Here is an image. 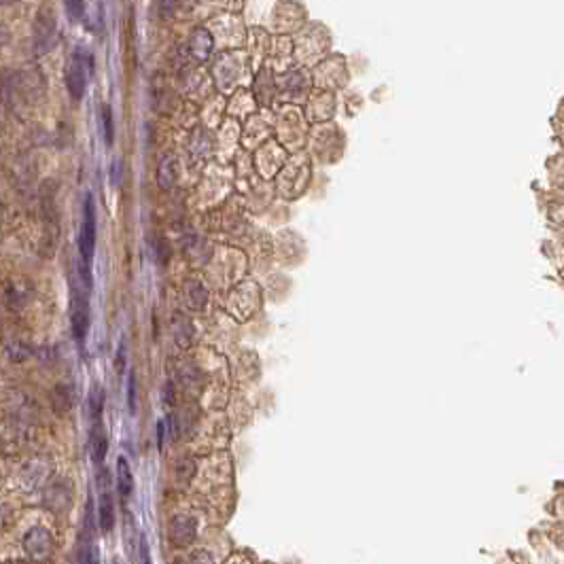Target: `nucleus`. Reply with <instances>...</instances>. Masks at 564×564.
<instances>
[{
	"instance_id": "obj_15",
	"label": "nucleus",
	"mask_w": 564,
	"mask_h": 564,
	"mask_svg": "<svg viewBox=\"0 0 564 564\" xmlns=\"http://www.w3.org/2000/svg\"><path fill=\"white\" fill-rule=\"evenodd\" d=\"M174 337H176V343L180 348H189L191 346V337H193V331H191V324L187 318H182L180 314L174 316Z\"/></svg>"
},
{
	"instance_id": "obj_5",
	"label": "nucleus",
	"mask_w": 564,
	"mask_h": 564,
	"mask_svg": "<svg viewBox=\"0 0 564 564\" xmlns=\"http://www.w3.org/2000/svg\"><path fill=\"white\" fill-rule=\"evenodd\" d=\"M87 64L83 59L81 53H74L72 59H70V66H68V72H66V87H68V93L72 100H81L83 93H85V87H87Z\"/></svg>"
},
{
	"instance_id": "obj_21",
	"label": "nucleus",
	"mask_w": 564,
	"mask_h": 564,
	"mask_svg": "<svg viewBox=\"0 0 564 564\" xmlns=\"http://www.w3.org/2000/svg\"><path fill=\"white\" fill-rule=\"evenodd\" d=\"M6 352H8V358H11V360H23V358L30 354V350H28V348H23L21 343H15V346H11Z\"/></svg>"
},
{
	"instance_id": "obj_26",
	"label": "nucleus",
	"mask_w": 564,
	"mask_h": 564,
	"mask_svg": "<svg viewBox=\"0 0 564 564\" xmlns=\"http://www.w3.org/2000/svg\"><path fill=\"white\" fill-rule=\"evenodd\" d=\"M4 524H6V511H4V507L0 505V528H4Z\"/></svg>"
},
{
	"instance_id": "obj_22",
	"label": "nucleus",
	"mask_w": 564,
	"mask_h": 564,
	"mask_svg": "<svg viewBox=\"0 0 564 564\" xmlns=\"http://www.w3.org/2000/svg\"><path fill=\"white\" fill-rule=\"evenodd\" d=\"M189 564H214V562L208 551H193L189 558Z\"/></svg>"
},
{
	"instance_id": "obj_20",
	"label": "nucleus",
	"mask_w": 564,
	"mask_h": 564,
	"mask_svg": "<svg viewBox=\"0 0 564 564\" xmlns=\"http://www.w3.org/2000/svg\"><path fill=\"white\" fill-rule=\"evenodd\" d=\"M81 564H100V549L93 543H87L81 556Z\"/></svg>"
},
{
	"instance_id": "obj_25",
	"label": "nucleus",
	"mask_w": 564,
	"mask_h": 564,
	"mask_svg": "<svg viewBox=\"0 0 564 564\" xmlns=\"http://www.w3.org/2000/svg\"><path fill=\"white\" fill-rule=\"evenodd\" d=\"M123 365H125V343H121V348H119V352H117V360H114L117 371H121Z\"/></svg>"
},
{
	"instance_id": "obj_1",
	"label": "nucleus",
	"mask_w": 564,
	"mask_h": 564,
	"mask_svg": "<svg viewBox=\"0 0 564 564\" xmlns=\"http://www.w3.org/2000/svg\"><path fill=\"white\" fill-rule=\"evenodd\" d=\"M93 250H95V206H93V197L87 195L85 206H83L81 233H78V252H81V261L85 263V267H89L93 259Z\"/></svg>"
},
{
	"instance_id": "obj_24",
	"label": "nucleus",
	"mask_w": 564,
	"mask_h": 564,
	"mask_svg": "<svg viewBox=\"0 0 564 564\" xmlns=\"http://www.w3.org/2000/svg\"><path fill=\"white\" fill-rule=\"evenodd\" d=\"M66 8L70 11V19H78V17H83L85 4L83 2H66Z\"/></svg>"
},
{
	"instance_id": "obj_13",
	"label": "nucleus",
	"mask_w": 564,
	"mask_h": 564,
	"mask_svg": "<svg viewBox=\"0 0 564 564\" xmlns=\"http://www.w3.org/2000/svg\"><path fill=\"white\" fill-rule=\"evenodd\" d=\"M193 475H195V462H193L189 456H182V458H178V460H176V466H174V477H176V483H178L180 488H184V486H189V483H191Z\"/></svg>"
},
{
	"instance_id": "obj_7",
	"label": "nucleus",
	"mask_w": 564,
	"mask_h": 564,
	"mask_svg": "<svg viewBox=\"0 0 564 564\" xmlns=\"http://www.w3.org/2000/svg\"><path fill=\"white\" fill-rule=\"evenodd\" d=\"M189 51H191V55L197 61H204L210 55V51H212V36H210V32L204 30V28H197L191 34V38H189Z\"/></svg>"
},
{
	"instance_id": "obj_27",
	"label": "nucleus",
	"mask_w": 564,
	"mask_h": 564,
	"mask_svg": "<svg viewBox=\"0 0 564 564\" xmlns=\"http://www.w3.org/2000/svg\"><path fill=\"white\" fill-rule=\"evenodd\" d=\"M112 564H121V562H119V560H114V562H112Z\"/></svg>"
},
{
	"instance_id": "obj_12",
	"label": "nucleus",
	"mask_w": 564,
	"mask_h": 564,
	"mask_svg": "<svg viewBox=\"0 0 564 564\" xmlns=\"http://www.w3.org/2000/svg\"><path fill=\"white\" fill-rule=\"evenodd\" d=\"M106 450H108V441H106V433L102 430V424L91 426V456L95 462H102L106 458Z\"/></svg>"
},
{
	"instance_id": "obj_28",
	"label": "nucleus",
	"mask_w": 564,
	"mask_h": 564,
	"mask_svg": "<svg viewBox=\"0 0 564 564\" xmlns=\"http://www.w3.org/2000/svg\"><path fill=\"white\" fill-rule=\"evenodd\" d=\"M17 564H30V562H17Z\"/></svg>"
},
{
	"instance_id": "obj_17",
	"label": "nucleus",
	"mask_w": 564,
	"mask_h": 564,
	"mask_svg": "<svg viewBox=\"0 0 564 564\" xmlns=\"http://www.w3.org/2000/svg\"><path fill=\"white\" fill-rule=\"evenodd\" d=\"M53 403H55V409L61 413V411H68L70 405H72V394H70V388L68 386H57L55 392H53Z\"/></svg>"
},
{
	"instance_id": "obj_14",
	"label": "nucleus",
	"mask_w": 564,
	"mask_h": 564,
	"mask_svg": "<svg viewBox=\"0 0 564 564\" xmlns=\"http://www.w3.org/2000/svg\"><path fill=\"white\" fill-rule=\"evenodd\" d=\"M102 409H104V390L102 386H93L91 392H89V418H91V424H102Z\"/></svg>"
},
{
	"instance_id": "obj_19",
	"label": "nucleus",
	"mask_w": 564,
	"mask_h": 564,
	"mask_svg": "<svg viewBox=\"0 0 564 564\" xmlns=\"http://www.w3.org/2000/svg\"><path fill=\"white\" fill-rule=\"evenodd\" d=\"M136 394H138V388H136V371L131 369L129 371V377H127V409H129V413H136Z\"/></svg>"
},
{
	"instance_id": "obj_8",
	"label": "nucleus",
	"mask_w": 564,
	"mask_h": 564,
	"mask_svg": "<svg viewBox=\"0 0 564 564\" xmlns=\"http://www.w3.org/2000/svg\"><path fill=\"white\" fill-rule=\"evenodd\" d=\"M184 301H187V305L191 310H204L206 303H208V293H206V288L199 282L189 280L184 284Z\"/></svg>"
},
{
	"instance_id": "obj_23",
	"label": "nucleus",
	"mask_w": 564,
	"mask_h": 564,
	"mask_svg": "<svg viewBox=\"0 0 564 564\" xmlns=\"http://www.w3.org/2000/svg\"><path fill=\"white\" fill-rule=\"evenodd\" d=\"M138 556H140V564H151V556H148V543H146V539H144V536H140Z\"/></svg>"
},
{
	"instance_id": "obj_6",
	"label": "nucleus",
	"mask_w": 564,
	"mask_h": 564,
	"mask_svg": "<svg viewBox=\"0 0 564 564\" xmlns=\"http://www.w3.org/2000/svg\"><path fill=\"white\" fill-rule=\"evenodd\" d=\"M195 534H197V522H195V517L184 515V513L172 517V522H170V541H172V545H176V547L191 545L193 539H195Z\"/></svg>"
},
{
	"instance_id": "obj_9",
	"label": "nucleus",
	"mask_w": 564,
	"mask_h": 564,
	"mask_svg": "<svg viewBox=\"0 0 564 564\" xmlns=\"http://www.w3.org/2000/svg\"><path fill=\"white\" fill-rule=\"evenodd\" d=\"M176 174H178V170H176V159H174V157H163L161 163H159V168H157V182H159V187H161V189H170V187H174V182H176Z\"/></svg>"
},
{
	"instance_id": "obj_3",
	"label": "nucleus",
	"mask_w": 564,
	"mask_h": 564,
	"mask_svg": "<svg viewBox=\"0 0 564 564\" xmlns=\"http://www.w3.org/2000/svg\"><path fill=\"white\" fill-rule=\"evenodd\" d=\"M72 335L76 341H85L87 329H89V303H87V293L81 295L76 284H72Z\"/></svg>"
},
{
	"instance_id": "obj_11",
	"label": "nucleus",
	"mask_w": 564,
	"mask_h": 564,
	"mask_svg": "<svg viewBox=\"0 0 564 564\" xmlns=\"http://www.w3.org/2000/svg\"><path fill=\"white\" fill-rule=\"evenodd\" d=\"M112 526H114L112 496L108 492H102V496H100V528H102V532H110Z\"/></svg>"
},
{
	"instance_id": "obj_2",
	"label": "nucleus",
	"mask_w": 564,
	"mask_h": 564,
	"mask_svg": "<svg viewBox=\"0 0 564 564\" xmlns=\"http://www.w3.org/2000/svg\"><path fill=\"white\" fill-rule=\"evenodd\" d=\"M53 547H55V543H53V536L47 528L36 526V528L28 530L23 536V549L32 562H47L53 553Z\"/></svg>"
},
{
	"instance_id": "obj_4",
	"label": "nucleus",
	"mask_w": 564,
	"mask_h": 564,
	"mask_svg": "<svg viewBox=\"0 0 564 564\" xmlns=\"http://www.w3.org/2000/svg\"><path fill=\"white\" fill-rule=\"evenodd\" d=\"M55 38V17L51 8H40L34 21V45L38 53H45L53 47Z\"/></svg>"
},
{
	"instance_id": "obj_10",
	"label": "nucleus",
	"mask_w": 564,
	"mask_h": 564,
	"mask_svg": "<svg viewBox=\"0 0 564 564\" xmlns=\"http://www.w3.org/2000/svg\"><path fill=\"white\" fill-rule=\"evenodd\" d=\"M117 488H119V494L123 498H127L134 490V477H131V469L127 464L125 458H119L117 460Z\"/></svg>"
},
{
	"instance_id": "obj_16",
	"label": "nucleus",
	"mask_w": 564,
	"mask_h": 564,
	"mask_svg": "<svg viewBox=\"0 0 564 564\" xmlns=\"http://www.w3.org/2000/svg\"><path fill=\"white\" fill-rule=\"evenodd\" d=\"M45 503H47L49 509H53L55 513H59V511H64V509L70 505V498L66 496V490H64L61 486H53V488L47 492Z\"/></svg>"
},
{
	"instance_id": "obj_18",
	"label": "nucleus",
	"mask_w": 564,
	"mask_h": 564,
	"mask_svg": "<svg viewBox=\"0 0 564 564\" xmlns=\"http://www.w3.org/2000/svg\"><path fill=\"white\" fill-rule=\"evenodd\" d=\"M102 123H104V140L110 146L112 144V138H114V127H112V110H110L108 104L102 108Z\"/></svg>"
}]
</instances>
